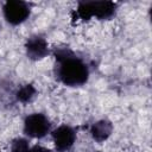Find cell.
<instances>
[{
  "instance_id": "cell-1",
  "label": "cell",
  "mask_w": 152,
  "mask_h": 152,
  "mask_svg": "<svg viewBox=\"0 0 152 152\" xmlns=\"http://www.w3.org/2000/svg\"><path fill=\"white\" fill-rule=\"evenodd\" d=\"M56 59L58 62L57 76L66 86L75 87L81 86L88 80V68L69 50L62 49L56 52Z\"/></svg>"
},
{
  "instance_id": "cell-2",
  "label": "cell",
  "mask_w": 152,
  "mask_h": 152,
  "mask_svg": "<svg viewBox=\"0 0 152 152\" xmlns=\"http://www.w3.org/2000/svg\"><path fill=\"white\" fill-rule=\"evenodd\" d=\"M115 7L116 5L112 1L80 2L77 7V15L83 20H88L94 15L100 19H106L114 14Z\"/></svg>"
},
{
  "instance_id": "cell-3",
  "label": "cell",
  "mask_w": 152,
  "mask_h": 152,
  "mask_svg": "<svg viewBox=\"0 0 152 152\" xmlns=\"http://www.w3.org/2000/svg\"><path fill=\"white\" fill-rule=\"evenodd\" d=\"M50 129L48 118L40 113L28 115L24 122V132L32 138H43Z\"/></svg>"
},
{
  "instance_id": "cell-4",
  "label": "cell",
  "mask_w": 152,
  "mask_h": 152,
  "mask_svg": "<svg viewBox=\"0 0 152 152\" xmlns=\"http://www.w3.org/2000/svg\"><path fill=\"white\" fill-rule=\"evenodd\" d=\"M4 15L12 25H18L26 20L30 15V7L26 2L19 0L7 1L4 5Z\"/></svg>"
},
{
  "instance_id": "cell-5",
  "label": "cell",
  "mask_w": 152,
  "mask_h": 152,
  "mask_svg": "<svg viewBox=\"0 0 152 152\" xmlns=\"http://www.w3.org/2000/svg\"><path fill=\"white\" fill-rule=\"evenodd\" d=\"M52 138H53L56 148L59 151H65V150L70 148L72 146V144L75 142L76 134L71 127L63 125L53 131Z\"/></svg>"
},
{
  "instance_id": "cell-6",
  "label": "cell",
  "mask_w": 152,
  "mask_h": 152,
  "mask_svg": "<svg viewBox=\"0 0 152 152\" xmlns=\"http://www.w3.org/2000/svg\"><path fill=\"white\" fill-rule=\"evenodd\" d=\"M26 53L27 57L37 61V59H42L48 55V43L45 42V39L40 38V37H31L26 44Z\"/></svg>"
},
{
  "instance_id": "cell-7",
  "label": "cell",
  "mask_w": 152,
  "mask_h": 152,
  "mask_svg": "<svg viewBox=\"0 0 152 152\" xmlns=\"http://www.w3.org/2000/svg\"><path fill=\"white\" fill-rule=\"evenodd\" d=\"M112 131H113V126L108 120H100L95 122L90 128V133L93 138L99 142L104 141L112 134Z\"/></svg>"
},
{
  "instance_id": "cell-8",
  "label": "cell",
  "mask_w": 152,
  "mask_h": 152,
  "mask_svg": "<svg viewBox=\"0 0 152 152\" xmlns=\"http://www.w3.org/2000/svg\"><path fill=\"white\" fill-rule=\"evenodd\" d=\"M34 94H36V88L32 84H25L17 91V99L20 102L25 103V102H28L34 96Z\"/></svg>"
},
{
  "instance_id": "cell-9",
  "label": "cell",
  "mask_w": 152,
  "mask_h": 152,
  "mask_svg": "<svg viewBox=\"0 0 152 152\" xmlns=\"http://www.w3.org/2000/svg\"><path fill=\"white\" fill-rule=\"evenodd\" d=\"M28 142L26 139L18 138L12 141L11 145V152H27L28 151Z\"/></svg>"
},
{
  "instance_id": "cell-10",
  "label": "cell",
  "mask_w": 152,
  "mask_h": 152,
  "mask_svg": "<svg viewBox=\"0 0 152 152\" xmlns=\"http://www.w3.org/2000/svg\"><path fill=\"white\" fill-rule=\"evenodd\" d=\"M27 152H50V151L45 147H42V146H33V147L28 148Z\"/></svg>"
}]
</instances>
